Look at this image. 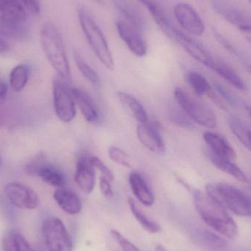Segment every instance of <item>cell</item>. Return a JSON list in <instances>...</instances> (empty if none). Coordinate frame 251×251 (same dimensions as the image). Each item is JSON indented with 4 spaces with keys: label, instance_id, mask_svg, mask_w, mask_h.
<instances>
[{
    "label": "cell",
    "instance_id": "1",
    "mask_svg": "<svg viewBox=\"0 0 251 251\" xmlns=\"http://www.w3.org/2000/svg\"><path fill=\"white\" fill-rule=\"evenodd\" d=\"M193 197L197 212L209 227L230 240L235 239L238 228L227 209L201 192H195Z\"/></svg>",
    "mask_w": 251,
    "mask_h": 251
},
{
    "label": "cell",
    "instance_id": "2",
    "mask_svg": "<svg viewBox=\"0 0 251 251\" xmlns=\"http://www.w3.org/2000/svg\"><path fill=\"white\" fill-rule=\"evenodd\" d=\"M40 41L45 57L62 79H70L69 60L61 34L52 23L44 24L40 31Z\"/></svg>",
    "mask_w": 251,
    "mask_h": 251
},
{
    "label": "cell",
    "instance_id": "3",
    "mask_svg": "<svg viewBox=\"0 0 251 251\" xmlns=\"http://www.w3.org/2000/svg\"><path fill=\"white\" fill-rule=\"evenodd\" d=\"M206 195L218 204L240 217L251 214V199L235 186L227 183H212L206 185Z\"/></svg>",
    "mask_w": 251,
    "mask_h": 251
},
{
    "label": "cell",
    "instance_id": "4",
    "mask_svg": "<svg viewBox=\"0 0 251 251\" xmlns=\"http://www.w3.org/2000/svg\"><path fill=\"white\" fill-rule=\"evenodd\" d=\"M78 19L90 47L100 63L108 70L113 71L115 68L113 55L107 40L97 22L84 8L80 9L78 11Z\"/></svg>",
    "mask_w": 251,
    "mask_h": 251
},
{
    "label": "cell",
    "instance_id": "5",
    "mask_svg": "<svg viewBox=\"0 0 251 251\" xmlns=\"http://www.w3.org/2000/svg\"><path fill=\"white\" fill-rule=\"evenodd\" d=\"M174 95L178 105L191 120L206 128L216 127V115L209 106L196 100L180 88H175Z\"/></svg>",
    "mask_w": 251,
    "mask_h": 251
},
{
    "label": "cell",
    "instance_id": "6",
    "mask_svg": "<svg viewBox=\"0 0 251 251\" xmlns=\"http://www.w3.org/2000/svg\"><path fill=\"white\" fill-rule=\"evenodd\" d=\"M43 237L48 251H72V241L63 223L50 218L42 225Z\"/></svg>",
    "mask_w": 251,
    "mask_h": 251
},
{
    "label": "cell",
    "instance_id": "7",
    "mask_svg": "<svg viewBox=\"0 0 251 251\" xmlns=\"http://www.w3.org/2000/svg\"><path fill=\"white\" fill-rule=\"evenodd\" d=\"M53 101L56 116L64 123L72 122L76 116V105L71 90L60 79L53 83Z\"/></svg>",
    "mask_w": 251,
    "mask_h": 251
},
{
    "label": "cell",
    "instance_id": "8",
    "mask_svg": "<svg viewBox=\"0 0 251 251\" xmlns=\"http://www.w3.org/2000/svg\"><path fill=\"white\" fill-rule=\"evenodd\" d=\"M4 193L11 204L19 209L32 210L39 205V198L37 193L22 183H8L4 187Z\"/></svg>",
    "mask_w": 251,
    "mask_h": 251
},
{
    "label": "cell",
    "instance_id": "9",
    "mask_svg": "<svg viewBox=\"0 0 251 251\" xmlns=\"http://www.w3.org/2000/svg\"><path fill=\"white\" fill-rule=\"evenodd\" d=\"M116 28L119 38L133 54L139 57L146 55L147 46L141 31L122 19L116 21Z\"/></svg>",
    "mask_w": 251,
    "mask_h": 251
},
{
    "label": "cell",
    "instance_id": "10",
    "mask_svg": "<svg viewBox=\"0 0 251 251\" xmlns=\"http://www.w3.org/2000/svg\"><path fill=\"white\" fill-rule=\"evenodd\" d=\"M173 12L177 22L187 32L198 36L204 33V22L193 6L180 2L175 6Z\"/></svg>",
    "mask_w": 251,
    "mask_h": 251
},
{
    "label": "cell",
    "instance_id": "11",
    "mask_svg": "<svg viewBox=\"0 0 251 251\" xmlns=\"http://www.w3.org/2000/svg\"><path fill=\"white\" fill-rule=\"evenodd\" d=\"M171 38L175 40V41L193 58L195 59L203 66L212 69L216 60L201 44L175 28L172 32Z\"/></svg>",
    "mask_w": 251,
    "mask_h": 251
},
{
    "label": "cell",
    "instance_id": "12",
    "mask_svg": "<svg viewBox=\"0 0 251 251\" xmlns=\"http://www.w3.org/2000/svg\"><path fill=\"white\" fill-rule=\"evenodd\" d=\"M137 137L143 146L153 153L164 155L166 146L159 127L154 124H139L137 128Z\"/></svg>",
    "mask_w": 251,
    "mask_h": 251
},
{
    "label": "cell",
    "instance_id": "13",
    "mask_svg": "<svg viewBox=\"0 0 251 251\" xmlns=\"http://www.w3.org/2000/svg\"><path fill=\"white\" fill-rule=\"evenodd\" d=\"M75 182L81 191L86 195L92 193L95 187L96 175L89 158L81 156L77 162Z\"/></svg>",
    "mask_w": 251,
    "mask_h": 251
},
{
    "label": "cell",
    "instance_id": "14",
    "mask_svg": "<svg viewBox=\"0 0 251 251\" xmlns=\"http://www.w3.org/2000/svg\"><path fill=\"white\" fill-rule=\"evenodd\" d=\"M215 10L229 22L233 26H235L239 30L241 31L246 35L251 36V25L250 16L240 9L236 7H229L221 4H215Z\"/></svg>",
    "mask_w": 251,
    "mask_h": 251
},
{
    "label": "cell",
    "instance_id": "15",
    "mask_svg": "<svg viewBox=\"0 0 251 251\" xmlns=\"http://www.w3.org/2000/svg\"><path fill=\"white\" fill-rule=\"evenodd\" d=\"M71 92L86 122L92 125L98 123L100 121V113L91 96L84 90L78 88H72Z\"/></svg>",
    "mask_w": 251,
    "mask_h": 251
},
{
    "label": "cell",
    "instance_id": "16",
    "mask_svg": "<svg viewBox=\"0 0 251 251\" xmlns=\"http://www.w3.org/2000/svg\"><path fill=\"white\" fill-rule=\"evenodd\" d=\"M203 138L209 147V151L216 156L235 161L237 153L229 142L218 133L207 131L203 134Z\"/></svg>",
    "mask_w": 251,
    "mask_h": 251
},
{
    "label": "cell",
    "instance_id": "17",
    "mask_svg": "<svg viewBox=\"0 0 251 251\" xmlns=\"http://www.w3.org/2000/svg\"><path fill=\"white\" fill-rule=\"evenodd\" d=\"M29 13L17 0H0V22L25 23Z\"/></svg>",
    "mask_w": 251,
    "mask_h": 251
},
{
    "label": "cell",
    "instance_id": "18",
    "mask_svg": "<svg viewBox=\"0 0 251 251\" xmlns=\"http://www.w3.org/2000/svg\"><path fill=\"white\" fill-rule=\"evenodd\" d=\"M129 183L134 196L143 205L151 206L154 203V196L141 174L138 172L131 173L129 176Z\"/></svg>",
    "mask_w": 251,
    "mask_h": 251
},
{
    "label": "cell",
    "instance_id": "19",
    "mask_svg": "<svg viewBox=\"0 0 251 251\" xmlns=\"http://www.w3.org/2000/svg\"><path fill=\"white\" fill-rule=\"evenodd\" d=\"M53 198L58 206L69 215H77L82 209L79 196L72 190L57 189L55 191Z\"/></svg>",
    "mask_w": 251,
    "mask_h": 251
},
{
    "label": "cell",
    "instance_id": "20",
    "mask_svg": "<svg viewBox=\"0 0 251 251\" xmlns=\"http://www.w3.org/2000/svg\"><path fill=\"white\" fill-rule=\"evenodd\" d=\"M207 156L211 162L223 172H225V174L231 176L240 182L244 183V184L249 183L247 175L245 174L244 171L240 167L237 166L234 163V161L216 156V155L211 153L210 151L207 152Z\"/></svg>",
    "mask_w": 251,
    "mask_h": 251
},
{
    "label": "cell",
    "instance_id": "21",
    "mask_svg": "<svg viewBox=\"0 0 251 251\" xmlns=\"http://www.w3.org/2000/svg\"><path fill=\"white\" fill-rule=\"evenodd\" d=\"M137 1L141 3L148 10V13L151 15L156 25L165 33L171 38L175 28L171 25L169 19H168L167 16L161 6L153 0H137Z\"/></svg>",
    "mask_w": 251,
    "mask_h": 251
},
{
    "label": "cell",
    "instance_id": "22",
    "mask_svg": "<svg viewBox=\"0 0 251 251\" xmlns=\"http://www.w3.org/2000/svg\"><path fill=\"white\" fill-rule=\"evenodd\" d=\"M113 1L116 8L125 16L126 19L125 21L141 32L145 29L146 22L144 17L131 3L126 0H113Z\"/></svg>",
    "mask_w": 251,
    "mask_h": 251
},
{
    "label": "cell",
    "instance_id": "23",
    "mask_svg": "<svg viewBox=\"0 0 251 251\" xmlns=\"http://www.w3.org/2000/svg\"><path fill=\"white\" fill-rule=\"evenodd\" d=\"M117 97L139 123L144 124L148 122V116L145 109L135 97L122 91L117 93Z\"/></svg>",
    "mask_w": 251,
    "mask_h": 251
},
{
    "label": "cell",
    "instance_id": "24",
    "mask_svg": "<svg viewBox=\"0 0 251 251\" xmlns=\"http://www.w3.org/2000/svg\"><path fill=\"white\" fill-rule=\"evenodd\" d=\"M37 176H39L44 182L52 187L61 188L66 183V178L63 173L48 161L42 165L38 171Z\"/></svg>",
    "mask_w": 251,
    "mask_h": 251
},
{
    "label": "cell",
    "instance_id": "25",
    "mask_svg": "<svg viewBox=\"0 0 251 251\" xmlns=\"http://www.w3.org/2000/svg\"><path fill=\"white\" fill-rule=\"evenodd\" d=\"M0 37L23 41L29 38V32L24 23L0 22Z\"/></svg>",
    "mask_w": 251,
    "mask_h": 251
},
{
    "label": "cell",
    "instance_id": "26",
    "mask_svg": "<svg viewBox=\"0 0 251 251\" xmlns=\"http://www.w3.org/2000/svg\"><path fill=\"white\" fill-rule=\"evenodd\" d=\"M212 70L215 71L218 75L223 78L228 83L240 91L246 89V85L243 79L237 75V72L228 65L220 60H215Z\"/></svg>",
    "mask_w": 251,
    "mask_h": 251
},
{
    "label": "cell",
    "instance_id": "27",
    "mask_svg": "<svg viewBox=\"0 0 251 251\" xmlns=\"http://www.w3.org/2000/svg\"><path fill=\"white\" fill-rule=\"evenodd\" d=\"M228 126L233 134L241 142L242 144L251 149V129L249 126L243 122L242 119L234 115H229L227 119Z\"/></svg>",
    "mask_w": 251,
    "mask_h": 251
},
{
    "label": "cell",
    "instance_id": "28",
    "mask_svg": "<svg viewBox=\"0 0 251 251\" xmlns=\"http://www.w3.org/2000/svg\"><path fill=\"white\" fill-rule=\"evenodd\" d=\"M4 251H34L25 237L17 231H8L2 238Z\"/></svg>",
    "mask_w": 251,
    "mask_h": 251
},
{
    "label": "cell",
    "instance_id": "29",
    "mask_svg": "<svg viewBox=\"0 0 251 251\" xmlns=\"http://www.w3.org/2000/svg\"><path fill=\"white\" fill-rule=\"evenodd\" d=\"M30 69L26 64H20L12 69L10 74V86L16 92H20L26 87L29 80Z\"/></svg>",
    "mask_w": 251,
    "mask_h": 251
},
{
    "label": "cell",
    "instance_id": "30",
    "mask_svg": "<svg viewBox=\"0 0 251 251\" xmlns=\"http://www.w3.org/2000/svg\"><path fill=\"white\" fill-rule=\"evenodd\" d=\"M186 79L197 95L208 96L213 90L206 78L195 71L187 72Z\"/></svg>",
    "mask_w": 251,
    "mask_h": 251
},
{
    "label": "cell",
    "instance_id": "31",
    "mask_svg": "<svg viewBox=\"0 0 251 251\" xmlns=\"http://www.w3.org/2000/svg\"><path fill=\"white\" fill-rule=\"evenodd\" d=\"M128 204H129L130 209H131L133 215L145 231L150 234H156L160 231V226L148 219L147 216L140 210V209H139L134 199L130 198L128 199Z\"/></svg>",
    "mask_w": 251,
    "mask_h": 251
},
{
    "label": "cell",
    "instance_id": "32",
    "mask_svg": "<svg viewBox=\"0 0 251 251\" xmlns=\"http://www.w3.org/2000/svg\"><path fill=\"white\" fill-rule=\"evenodd\" d=\"M74 57H75V63H76L77 66H78V69L82 74L83 76L87 80L89 81L91 83L94 84V85L98 84L100 78H99L97 72L88 63L84 61V59L77 51H75V53H74Z\"/></svg>",
    "mask_w": 251,
    "mask_h": 251
},
{
    "label": "cell",
    "instance_id": "33",
    "mask_svg": "<svg viewBox=\"0 0 251 251\" xmlns=\"http://www.w3.org/2000/svg\"><path fill=\"white\" fill-rule=\"evenodd\" d=\"M215 36L218 43L221 46H223L227 51H229L233 55L237 57L243 65H245L246 66H249V68H250L249 67L250 64H249V61L248 60L247 57L245 56V54L240 50H239L237 47H235L232 43L230 42L228 40H227L225 37L223 36L221 34L215 32Z\"/></svg>",
    "mask_w": 251,
    "mask_h": 251
},
{
    "label": "cell",
    "instance_id": "34",
    "mask_svg": "<svg viewBox=\"0 0 251 251\" xmlns=\"http://www.w3.org/2000/svg\"><path fill=\"white\" fill-rule=\"evenodd\" d=\"M201 240L206 246L211 249H223L227 246V242L224 239L209 231L202 232Z\"/></svg>",
    "mask_w": 251,
    "mask_h": 251
},
{
    "label": "cell",
    "instance_id": "35",
    "mask_svg": "<svg viewBox=\"0 0 251 251\" xmlns=\"http://www.w3.org/2000/svg\"><path fill=\"white\" fill-rule=\"evenodd\" d=\"M109 157L113 162L125 168H131L129 156L122 149L116 146H111L109 149Z\"/></svg>",
    "mask_w": 251,
    "mask_h": 251
},
{
    "label": "cell",
    "instance_id": "36",
    "mask_svg": "<svg viewBox=\"0 0 251 251\" xmlns=\"http://www.w3.org/2000/svg\"><path fill=\"white\" fill-rule=\"evenodd\" d=\"M47 156L43 152L35 155L25 167V171L28 175L37 176L38 171L42 165L47 162Z\"/></svg>",
    "mask_w": 251,
    "mask_h": 251
},
{
    "label": "cell",
    "instance_id": "37",
    "mask_svg": "<svg viewBox=\"0 0 251 251\" xmlns=\"http://www.w3.org/2000/svg\"><path fill=\"white\" fill-rule=\"evenodd\" d=\"M169 119L175 125L187 128V129H193L194 125L191 122V119L186 115L184 111H180L177 109H173L169 113Z\"/></svg>",
    "mask_w": 251,
    "mask_h": 251
},
{
    "label": "cell",
    "instance_id": "38",
    "mask_svg": "<svg viewBox=\"0 0 251 251\" xmlns=\"http://www.w3.org/2000/svg\"><path fill=\"white\" fill-rule=\"evenodd\" d=\"M214 88L216 90L217 92L218 93L220 96L227 101V103L230 104L231 107H237L240 105V102H239L238 100L237 97L229 91L223 85H221V83L218 82H213Z\"/></svg>",
    "mask_w": 251,
    "mask_h": 251
},
{
    "label": "cell",
    "instance_id": "39",
    "mask_svg": "<svg viewBox=\"0 0 251 251\" xmlns=\"http://www.w3.org/2000/svg\"><path fill=\"white\" fill-rule=\"evenodd\" d=\"M89 161L94 168H96L101 173L103 176L107 178L109 181H113L114 175H113V172L106 166V164L100 158L95 156H91L89 157Z\"/></svg>",
    "mask_w": 251,
    "mask_h": 251
},
{
    "label": "cell",
    "instance_id": "40",
    "mask_svg": "<svg viewBox=\"0 0 251 251\" xmlns=\"http://www.w3.org/2000/svg\"><path fill=\"white\" fill-rule=\"evenodd\" d=\"M111 234L123 251H141L116 229L111 230Z\"/></svg>",
    "mask_w": 251,
    "mask_h": 251
},
{
    "label": "cell",
    "instance_id": "41",
    "mask_svg": "<svg viewBox=\"0 0 251 251\" xmlns=\"http://www.w3.org/2000/svg\"><path fill=\"white\" fill-rule=\"evenodd\" d=\"M17 1L25 7L29 15L38 16L41 12V6L38 0H17Z\"/></svg>",
    "mask_w": 251,
    "mask_h": 251
},
{
    "label": "cell",
    "instance_id": "42",
    "mask_svg": "<svg viewBox=\"0 0 251 251\" xmlns=\"http://www.w3.org/2000/svg\"><path fill=\"white\" fill-rule=\"evenodd\" d=\"M110 181L107 178L103 176H101L100 178V191H101L103 196L108 199H112L114 196Z\"/></svg>",
    "mask_w": 251,
    "mask_h": 251
},
{
    "label": "cell",
    "instance_id": "43",
    "mask_svg": "<svg viewBox=\"0 0 251 251\" xmlns=\"http://www.w3.org/2000/svg\"><path fill=\"white\" fill-rule=\"evenodd\" d=\"M7 91H8V86L6 83L5 81L0 79V104L4 102L7 99Z\"/></svg>",
    "mask_w": 251,
    "mask_h": 251
},
{
    "label": "cell",
    "instance_id": "44",
    "mask_svg": "<svg viewBox=\"0 0 251 251\" xmlns=\"http://www.w3.org/2000/svg\"><path fill=\"white\" fill-rule=\"evenodd\" d=\"M10 51V45L4 40V38L0 37V54H7Z\"/></svg>",
    "mask_w": 251,
    "mask_h": 251
},
{
    "label": "cell",
    "instance_id": "45",
    "mask_svg": "<svg viewBox=\"0 0 251 251\" xmlns=\"http://www.w3.org/2000/svg\"><path fill=\"white\" fill-rule=\"evenodd\" d=\"M155 251H169L167 250L162 245H157V246L155 247Z\"/></svg>",
    "mask_w": 251,
    "mask_h": 251
},
{
    "label": "cell",
    "instance_id": "46",
    "mask_svg": "<svg viewBox=\"0 0 251 251\" xmlns=\"http://www.w3.org/2000/svg\"><path fill=\"white\" fill-rule=\"evenodd\" d=\"M34 251H47V248H44V246H39L36 248L35 250Z\"/></svg>",
    "mask_w": 251,
    "mask_h": 251
},
{
    "label": "cell",
    "instance_id": "47",
    "mask_svg": "<svg viewBox=\"0 0 251 251\" xmlns=\"http://www.w3.org/2000/svg\"><path fill=\"white\" fill-rule=\"evenodd\" d=\"M92 1L98 4H103V0H92Z\"/></svg>",
    "mask_w": 251,
    "mask_h": 251
},
{
    "label": "cell",
    "instance_id": "48",
    "mask_svg": "<svg viewBox=\"0 0 251 251\" xmlns=\"http://www.w3.org/2000/svg\"><path fill=\"white\" fill-rule=\"evenodd\" d=\"M0 165H1V157H0Z\"/></svg>",
    "mask_w": 251,
    "mask_h": 251
},
{
    "label": "cell",
    "instance_id": "49",
    "mask_svg": "<svg viewBox=\"0 0 251 251\" xmlns=\"http://www.w3.org/2000/svg\"><path fill=\"white\" fill-rule=\"evenodd\" d=\"M249 1H251V0H249Z\"/></svg>",
    "mask_w": 251,
    "mask_h": 251
}]
</instances>
